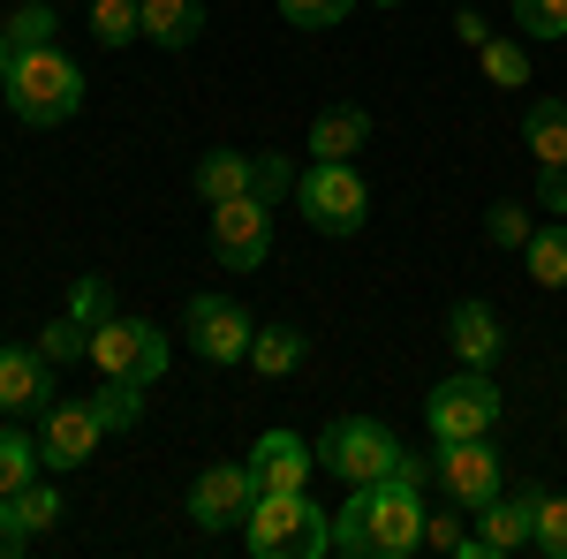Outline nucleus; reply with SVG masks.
I'll use <instances>...</instances> for the list:
<instances>
[{"label": "nucleus", "mask_w": 567, "mask_h": 559, "mask_svg": "<svg viewBox=\"0 0 567 559\" xmlns=\"http://www.w3.org/2000/svg\"><path fill=\"white\" fill-rule=\"evenodd\" d=\"M424 484H439L432 462H401L379 484H349V507H333V552L349 559H409L424 545Z\"/></svg>", "instance_id": "f257e3e1"}, {"label": "nucleus", "mask_w": 567, "mask_h": 559, "mask_svg": "<svg viewBox=\"0 0 567 559\" xmlns=\"http://www.w3.org/2000/svg\"><path fill=\"white\" fill-rule=\"evenodd\" d=\"M0 99H8L16 122L61 130V122L84 114V69H76L61 45H23V53L8 61V76H0Z\"/></svg>", "instance_id": "f03ea898"}, {"label": "nucleus", "mask_w": 567, "mask_h": 559, "mask_svg": "<svg viewBox=\"0 0 567 559\" xmlns=\"http://www.w3.org/2000/svg\"><path fill=\"white\" fill-rule=\"evenodd\" d=\"M243 545L258 559H326L333 552V515L310 491H258V507L243 521Z\"/></svg>", "instance_id": "7ed1b4c3"}, {"label": "nucleus", "mask_w": 567, "mask_h": 559, "mask_svg": "<svg viewBox=\"0 0 567 559\" xmlns=\"http://www.w3.org/2000/svg\"><path fill=\"white\" fill-rule=\"evenodd\" d=\"M296 205H303L310 235H363L371 219V182L355 174V159H310L296 174Z\"/></svg>", "instance_id": "20e7f679"}, {"label": "nucleus", "mask_w": 567, "mask_h": 559, "mask_svg": "<svg viewBox=\"0 0 567 559\" xmlns=\"http://www.w3.org/2000/svg\"><path fill=\"white\" fill-rule=\"evenodd\" d=\"M499 416H507V393L492 386V371H477V363H462L454 379H439L432 401H424V431H432L439 446L446 438H492Z\"/></svg>", "instance_id": "39448f33"}, {"label": "nucleus", "mask_w": 567, "mask_h": 559, "mask_svg": "<svg viewBox=\"0 0 567 559\" xmlns=\"http://www.w3.org/2000/svg\"><path fill=\"white\" fill-rule=\"evenodd\" d=\"M318 446V469L341 476V484H379L409 462V446L393 438L379 416H341V424H326V438H310Z\"/></svg>", "instance_id": "423d86ee"}, {"label": "nucleus", "mask_w": 567, "mask_h": 559, "mask_svg": "<svg viewBox=\"0 0 567 559\" xmlns=\"http://www.w3.org/2000/svg\"><path fill=\"white\" fill-rule=\"evenodd\" d=\"M167 355H175V348H167V333H159L152 318H122V310H114V318L91 333V371H99V379H122V386H159V379H167Z\"/></svg>", "instance_id": "0eeeda50"}, {"label": "nucleus", "mask_w": 567, "mask_h": 559, "mask_svg": "<svg viewBox=\"0 0 567 559\" xmlns=\"http://www.w3.org/2000/svg\"><path fill=\"white\" fill-rule=\"evenodd\" d=\"M250 333H258V318L235 296H189L182 302V341H189L197 363H250Z\"/></svg>", "instance_id": "6e6552de"}, {"label": "nucleus", "mask_w": 567, "mask_h": 559, "mask_svg": "<svg viewBox=\"0 0 567 559\" xmlns=\"http://www.w3.org/2000/svg\"><path fill=\"white\" fill-rule=\"evenodd\" d=\"M250 507H258V476H250V462H213V469L189 484V521H197L205 537L243 529Z\"/></svg>", "instance_id": "1a4fd4ad"}, {"label": "nucleus", "mask_w": 567, "mask_h": 559, "mask_svg": "<svg viewBox=\"0 0 567 559\" xmlns=\"http://www.w3.org/2000/svg\"><path fill=\"white\" fill-rule=\"evenodd\" d=\"M213 258L227 272H258L272 258V205L265 197H227V205H213Z\"/></svg>", "instance_id": "9d476101"}, {"label": "nucleus", "mask_w": 567, "mask_h": 559, "mask_svg": "<svg viewBox=\"0 0 567 559\" xmlns=\"http://www.w3.org/2000/svg\"><path fill=\"white\" fill-rule=\"evenodd\" d=\"M432 469H439V484H446V499H454V507H470V515H477L484 499H499V491H507V469H499L492 438H446V446L432 454Z\"/></svg>", "instance_id": "9b49d317"}, {"label": "nucleus", "mask_w": 567, "mask_h": 559, "mask_svg": "<svg viewBox=\"0 0 567 559\" xmlns=\"http://www.w3.org/2000/svg\"><path fill=\"white\" fill-rule=\"evenodd\" d=\"M99 438H106V416L84 401H45L39 408V454L45 469H84L91 454H99Z\"/></svg>", "instance_id": "f8f14e48"}, {"label": "nucleus", "mask_w": 567, "mask_h": 559, "mask_svg": "<svg viewBox=\"0 0 567 559\" xmlns=\"http://www.w3.org/2000/svg\"><path fill=\"white\" fill-rule=\"evenodd\" d=\"M250 476H258V491H310L318 446L296 438V431H265L258 446H250Z\"/></svg>", "instance_id": "ddd939ff"}, {"label": "nucleus", "mask_w": 567, "mask_h": 559, "mask_svg": "<svg viewBox=\"0 0 567 559\" xmlns=\"http://www.w3.org/2000/svg\"><path fill=\"white\" fill-rule=\"evenodd\" d=\"M446 348H454V363H477V371H492L499 363V348H507V325H499V310L492 302H454L446 310Z\"/></svg>", "instance_id": "4468645a"}, {"label": "nucleus", "mask_w": 567, "mask_h": 559, "mask_svg": "<svg viewBox=\"0 0 567 559\" xmlns=\"http://www.w3.org/2000/svg\"><path fill=\"white\" fill-rule=\"evenodd\" d=\"M529 521H537V491H499V499H484L477 507V559H507V552H523L529 545Z\"/></svg>", "instance_id": "2eb2a0df"}, {"label": "nucleus", "mask_w": 567, "mask_h": 559, "mask_svg": "<svg viewBox=\"0 0 567 559\" xmlns=\"http://www.w3.org/2000/svg\"><path fill=\"white\" fill-rule=\"evenodd\" d=\"M53 401V363L39 348H0V416H39Z\"/></svg>", "instance_id": "dca6fc26"}, {"label": "nucleus", "mask_w": 567, "mask_h": 559, "mask_svg": "<svg viewBox=\"0 0 567 559\" xmlns=\"http://www.w3.org/2000/svg\"><path fill=\"white\" fill-rule=\"evenodd\" d=\"M371 144V114L363 106H326L310 122V159H355Z\"/></svg>", "instance_id": "f3484780"}, {"label": "nucleus", "mask_w": 567, "mask_h": 559, "mask_svg": "<svg viewBox=\"0 0 567 559\" xmlns=\"http://www.w3.org/2000/svg\"><path fill=\"white\" fill-rule=\"evenodd\" d=\"M144 39L182 53L205 39V0H144Z\"/></svg>", "instance_id": "a211bd4d"}, {"label": "nucleus", "mask_w": 567, "mask_h": 559, "mask_svg": "<svg viewBox=\"0 0 567 559\" xmlns=\"http://www.w3.org/2000/svg\"><path fill=\"white\" fill-rule=\"evenodd\" d=\"M303 355H310L303 325H258V333H250V371H258V379H296Z\"/></svg>", "instance_id": "6ab92c4d"}, {"label": "nucleus", "mask_w": 567, "mask_h": 559, "mask_svg": "<svg viewBox=\"0 0 567 559\" xmlns=\"http://www.w3.org/2000/svg\"><path fill=\"white\" fill-rule=\"evenodd\" d=\"M523 144L537 152V167H567V99H529Z\"/></svg>", "instance_id": "aec40b11"}, {"label": "nucleus", "mask_w": 567, "mask_h": 559, "mask_svg": "<svg viewBox=\"0 0 567 559\" xmlns=\"http://www.w3.org/2000/svg\"><path fill=\"white\" fill-rule=\"evenodd\" d=\"M189 182H197V197H205V205H227V197H250V152H205Z\"/></svg>", "instance_id": "412c9836"}, {"label": "nucleus", "mask_w": 567, "mask_h": 559, "mask_svg": "<svg viewBox=\"0 0 567 559\" xmlns=\"http://www.w3.org/2000/svg\"><path fill=\"white\" fill-rule=\"evenodd\" d=\"M45 469V454H39V431H16V424H0V499H16L23 484H39Z\"/></svg>", "instance_id": "4be33fe9"}, {"label": "nucleus", "mask_w": 567, "mask_h": 559, "mask_svg": "<svg viewBox=\"0 0 567 559\" xmlns=\"http://www.w3.org/2000/svg\"><path fill=\"white\" fill-rule=\"evenodd\" d=\"M91 39L99 45H114V53H122V45H136L144 39V0H91Z\"/></svg>", "instance_id": "5701e85b"}, {"label": "nucleus", "mask_w": 567, "mask_h": 559, "mask_svg": "<svg viewBox=\"0 0 567 559\" xmlns=\"http://www.w3.org/2000/svg\"><path fill=\"white\" fill-rule=\"evenodd\" d=\"M523 258H529V280H537V288H567V219L537 227L523 242Z\"/></svg>", "instance_id": "b1692460"}, {"label": "nucleus", "mask_w": 567, "mask_h": 559, "mask_svg": "<svg viewBox=\"0 0 567 559\" xmlns=\"http://www.w3.org/2000/svg\"><path fill=\"white\" fill-rule=\"evenodd\" d=\"M144 393H152V386H122V379H99V386H91V408L106 416V431H136V424H144Z\"/></svg>", "instance_id": "393cba45"}, {"label": "nucleus", "mask_w": 567, "mask_h": 559, "mask_svg": "<svg viewBox=\"0 0 567 559\" xmlns=\"http://www.w3.org/2000/svg\"><path fill=\"white\" fill-rule=\"evenodd\" d=\"M39 355H45V363H91V325H76L69 310L45 318V325H39Z\"/></svg>", "instance_id": "a878e982"}, {"label": "nucleus", "mask_w": 567, "mask_h": 559, "mask_svg": "<svg viewBox=\"0 0 567 559\" xmlns=\"http://www.w3.org/2000/svg\"><path fill=\"white\" fill-rule=\"evenodd\" d=\"M529 545L545 559H567V491H537V521H529Z\"/></svg>", "instance_id": "bb28decb"}, {"label": "nucleus", "mask_w": 567, "mask_h": 559, "mask_svg": "<svg viewBox=\"0 0 567 559\" xmlns=\"http://www.w3.org/2000/svg\"><path fill=\"white\" fill-rule=\"evenodd\" d=\"M477 61H484V76H492L499 91H523V84H529V53H523L515 39H484Z\"/></svg>", "instance_id": "cd10ccee"}, {"label": "nucleus", "mask_w": 567, "mask_h": 559, "mask_svg": "<svg viewBox=\"0 0 567 559\" xmlns=\"http://www.w3.org/2000/svg\"><path fill=\"white\" fill-rule=\"evenodd\" d=\"M8 507H16V521H23V537H45V529L61 521V491H53V484H23Z\"/></svg>", "instance_id": "c85d7f7f"}, {"label": "nucleus", "mask_w": 567, "mask_h": 559, "mask_svg": "<svg viewBox=\"0 0 567 559\" xmlns=\"http://www.w3.org/2000/svg\"><path fill=\"white\" fill-rule=\"evenodd\" d=\"M250 197H265V205L296 197V167H288L280 152H250Z\"/></svg>", "instance_id": "c756f323"}, {"label": "nucleus", "mask_w": 567, "mask_h": 559, "mask_svg": "<svg viewBox=\"0 0 567 559\" xmlns=\"http://www.w3.org/2000/svg\"><path fill=\"white\" fill-rule=\"evenodd\" d=\"M69 318H76V325H91V333H99V325H106V318H114V288H106V280H99V272H84V280H76V288H69Z\"/></svg>", "instance_id": "7c9ffc66"}, {"label": "nucleus", "mask_w": 567, "mask_h": 559, "mask_svg": "<svg viewBox=\"0 0 567 559\" xmlns=\"http://www.w3.org/2000/svg\"><path fill=\"white\" fill-rule=\"evenodd\" d=\"M0 39L16 45V53H23V45H53V8H45V0H31V8H16V15L0 23Z\"/></svg>", "instance_id": "2f4dec72"}, {"label": "nucleus", "mask_w": 567, "mask_h": 559, "mask_svg": "<svg viewBox=\"0 0 567 559\" xmlns=\"http://www.w3.org/2000/svg\"><path fill=\"white\" fill-rule=\"evenodd\" d=\"M529 235H537V219H529L523 205H492V213H484V242H499V250H523Z\"/></svg>", "instance_id": "473e14b6"}, {"label": "nucleus", "mask_w": 567, "mask_h": 559, "mask_svg": "<svg viewBox=\"0 0 567 559\" xmlns=\"http://www.w3.org/2000/svg\"><path fill=\"white\" fill-rule=\"evenodd\" d=\"M424 545L432 552H454V559H477V537L454 521V507H439V515H424Z\"/></svg>", "instance_id": "72a5a7b5"}, {"label": "nucleus", "mask_w": 567, "mask_h": 559, "mask_svg": "<svg viewBox=\"0 0 567 559\" xmlns=\"http://www.w3.org/2000/svg\"><path fill=\"white\" fill-rule=\"evenodd\" d=\"M355 0H280V15L296 23V31H333V23H349Z\"/></svg>", "instance_id": "f704fd0d"}, {"label": "nucleus", "mask_w": 567, "mask_h": 559, "mask_svg": "<svg viewBox=\"0 0 567 559\" xmlns=\"http://www.w3.org/2000/svg\"><path fill=\"white\" fill-rule=\"evenodd\" d=\"M515 23L529 39H567V0H515Z\"/></svg>", "instance_id": "c9c22d12"}, {"label": "nucleus", "mask_w": 567, "mask_h": 559, "mask_svg": "<svg viewBox=\"0 0 567 559\" xmlns=\"http://www.w3.org/2000/svg\"><path fill=\"white\" fill-rule=\"evenodd\" d=\"M537 205L553 219H567V167H537Z\"/></svg>", "instance_id": "e433bc0d"}, {"label": "nucleus", "mask_w": 567, "mask_h": 559, "mask_svg": "<svg viewBox=\"0 0 567 559\" xmlns=\"http://www.w3.org/2000/svg\"><path fill=\"white\" fill-rule=\"evenodd\" d=\"M454 39H462V45H484V39H492V23L477 15V0H462V15H454Z\"/></svg>", "instance_id": "4c0bfd02"}, {"label": "nucleus", "mask_w": 567, "mask_h": 559, "mask_svg": "<svg viewBox=\"0 0 567 559\" xmlns=\"http://www.w3.org/2000/svg\"><path fill=\"white\" fill-rule=\"evenodd\" d=\"M23 545H31V537H23V521H16V507L0 499V559H16Z\"/></svg>", "instance_id": "58836bf2"}, {"label": "nucleus", "mask_w": 567, "mask_h": 559, "mask_svg": "<svg viewBox=\"0 0 567 559\" xmlns=\"http://www.w3.org/2000/svg\"><path fill=\"white\" fill-rule=\"evenodd\" d=\"M8 61H16V45H8V39H0V76H8Z\"/></svg>", "instance_id": "ea45409f"}, {"label": "nucleus", "mask_w": 567, "mask_h": 559, "mask_svg": "<svg viewBox=\"0 0 567 559\" xmlns=\"http://www.w3.org/2000/svg\"><path fill=\"white\" fill-rule=\"evenodd\" d=\"M379 8H401V0H379Z\"/></svg>", "instance_id": "a19ab883"}]
</instances>
